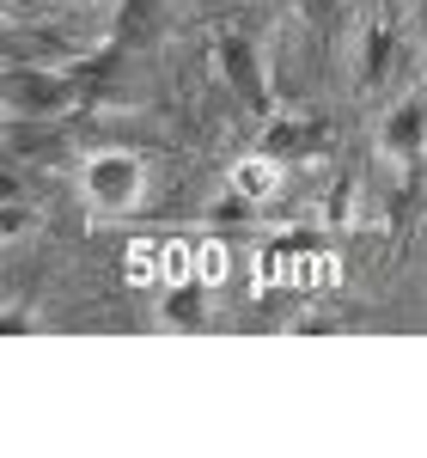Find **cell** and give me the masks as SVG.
<instances>
[{"instance_id":"cell-1","label":"cell","mask_w":427,"mask_h":458,"mask_svg":"<svg viewBox=\"0 0 427 458\" xmlns=\"http://www.w3.org/2000/svg\"><path fill=\"white\" fill-rule=\"evenodd\" d=\"M80 202L98 220H122L147 202V159L129 147H98L80 165Z\"/></svg>"},{"instance_id":"cell-2","label":"cell","mask_w":427,"mask_h":458,"mask_svg":"<svg viewBox=\"0 0 427 458\" xmlns=\"http://www.w3.org/2000/svg\"><path fill=\"white\" fill-rule=\"evenodd\" d=\"M80 86H73L62 68H13L6 73V116L19 123H55L68 116Z\"/></svg>"},{"instance_id":"cell-3","label":"cell","mask_w":427,"mask_h":458,"mask_svg":"<svg viewBox=\"0 0 427 458\" xmlns=\"http://www.w3.org/2000/svg\"><path fill=\"white\" fill-rule=\"evenodd\" d=\"M422 153H427V92H415V98H403V105L385 116L379 159H385V165H397V172H409Z\"/></svg>"},{"instance_id":"cell-4","label":"cell","mask_w":427,"mask_h":458,"mask_svg":"<svg viewBox=\"0 0 427 458\" xmlns=\"http://www.w3.org/2000/svg\"><path fill=\"white\" fill-rule=\"evenodd\" d=\"M220 68H226V86H232L250 110H269V68H263V49H256L250 37H226V43H220Z\"/></svg>"},{"instance_id":"cell-5","label":"cell","mask_w":427,"mask_h":458,"mask_svg":"<svg viewBox=\"0 0 427 458\" xmlns=\"http://www.w3.org/2000/svg\"><path fill=\"white\" fill-rule=\"evenodd\" d=\"M226 177H232V196H239V202H269V196L287 183V159H281V153H269V147H250V153L232 159V172H226Z\"/></svg>"},{"instance_id":"cell-6","label":"cell","mask_w":427,"mask_h":458,"mask_svg":"<svg viewBox=\"0 0 427 458\" xmlns=\"http://www.w3.org/2000/svg\"><path fill=\"white\" fill-rule=\"evenodd\" d=\"M202 312H208V293H202V282H172L165 293H159V324H178V330H189V324H202Z\"/></svg>"},{"instance_id":"cell-7","label":"cell","mask_w":427,"mask_h":458,"mask_svg":"<svg viewBox=\"0 0 427 458\" xmlns=\"http://www.w3.org/2000/svg\"><path fill=\"white\" fill-rule=\"evenodd\" d=\"M385 68H391V25H373V31H366V62H360L366 86H373Z\"/></svg>"}]
</instances>
